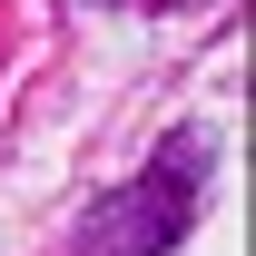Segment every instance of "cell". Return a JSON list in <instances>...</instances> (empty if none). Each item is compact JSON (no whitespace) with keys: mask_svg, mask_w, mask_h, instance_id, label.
I'll return each instance as SVG.
<instances>
[{"mask_svg":"<svg viewBox=\"0 0 256 256\" xmlns=\"http://www.w3.org/2000/svg\"><path fill=\"white\" fill-rule=\"evenodd\" d=\"M197 178H207V148H197V138H178L138 188H118V197L89 217L79 256H158L168 236H188V217H197Z\"/></svg>","mask_w":256,"mask_h":256,"instance_id":"cell-1","label":"cell"}]
</instances>
